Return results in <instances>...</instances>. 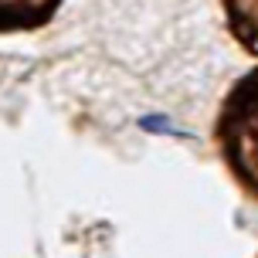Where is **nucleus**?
Here are the masks:
<instances>
[{"label": "nucleus", "mask_w": 258, "mask_h": 258, "mask_svg": "<svg viewBox=\"0 0 258 258\" xmlns=\"http://www.w3.org/2000/svg\"><path fill=\"white\" fill-rule=\"evenodd\" d=\"M61 0H0V34L48 24Z\"/></svg>", "instance_id": "nucleus-2"}, {"label": "nucleus", "mask_w": 258, "mask_h": 258, "mask_svg": "<svg viewBox=\"0 0 258 258\" xmlns=\"http://www.w3.org/2000/svg\"><path fill=\"white\" fill-rule=\"evenodd\" d=\"M221 150L234 177L258 197V72L231 89L218 122Z\"/></svg>", "instance_id": "nucleus-1"}, {"label": "nucleus", "mask_w": 258, "mask_h": 258, "mask_svg": "<svg viewBox=\"0 0 258 258\" xmlns=\"http://www.w3.org/2000/svg\"><path fill=\"white\" fill-rule=\"evenodd\" d=\"M224 14L238 44L258 58V0H224Z\"/></svg>", "instance_id": "nucleus-3"}]
</instances>
